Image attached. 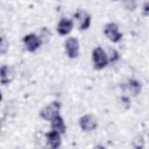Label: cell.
<instances>
[{
	"label": "cell",
	"instance_id": "277c9868",
	"mask_svg": "<svg viewBox=\"0 0 149 149\" xmlns=\"http://www.w3.org/2000/svg\"><path fill=\"white\" fill-rule=\"evenodd\" d=\"M104 33L111 41L114 42L119 41L122 37V34L118 30V26L113 23L106 25L104 29Z\"/></svg>",
	"mask_w": 149,
	"mask_h": 149
},
{
	"label": "cell",
	"instance_id": "7c38bea8",
	"mask_svg": "<svg viewBox=\"0 0 149 149\" xmlns=\"http://www.w3.org/2000/svg\"><path fill=\"white\" fill-rule=\"evenodd\" d=\"M134 144L136 145H139V144H143V139H140V137L136 138V140H134Z\"/></svg>",
	"mask_w": 149,
	"mask_h": 149
},
{
	"label": "cell",
	"instance_id": "8fae6325",
	"mask_svg": "<svg viewBox=\"0 0 149 149\" xmlns=\"http://www.w3.org/2000/svg\"><path fill=\"white\" fill-rule=\"evenodd\" d=\"M90 20H91V17L88 15H86L85 17H84L82 23H81L80 25V29L81 30H86L87 29L90 24Z\"/></svg>",
	"mask_w": 149,
	"mask_h": 149
},
{
	"label": "cell",
	"instance_id": "8992f818",
	"mask_svg": "<svg viewBox=\"0 0 149 149\" xmlns=\"http://www.w3.org/2000/svg\"><path fill=\"white\" fill-rule=\"evenodd\" d=\"M23 41L27 49L30 52L36 51L41 44L40 39L34 34H30L26 36L23 39Z\"/></svg>",
	"mask_w": 149,
	"mask_h": 149
},
{
	"label": "cell",
	"instance_id": "7a4b0ae2",
	"mask_svg": "<svg viewBox=\"0 0 149 149\" xmlns=\"http://www.w3.org/2000/svg\"><path fill=\"white\" fill-rule=\"evenodd\" d=\"M93 60L95 68L102 69L108 64V57L104 49L101 47H97L93 51Z\"/></svg>",
	"mask_w": 149,
	"mask_h": 149
},
{
	"label": "cell",
	"instance_id": "9c48e42d",
	"mask_svg": "<svg viewBox=\"0 0 149 149\" xmlns=\"http://www.w3.org/2000/svg\"><path fill=\"white\" fill-rule=\"evenodd\" d=\"M52 127L53 130L59 133H64L66 131V126L63 119L58 115L52 120Z\"/></svg>",
	"mask_w": 149,
	"mask_h": 149
},
{
	"label": "cell",
	"instance_id": "6da1fadb",
	"mask_svg": "<svg viewBox=\"0 0 149 149\" xmlns=\"http://www.w3.org/2000/svg\"><path fill=\"white\" fill-rule=\"evenodd\" d=\"M61 104L57 101H54L44 107L40 112V116L47 120H52L59 115Z\"/></svg>",
	"mask_w": 149,
	"mask_h": 149
},
{
	"label": "cell",
	"instance_id": "5b68a950",
	"mask_svg": "<svg viewBox=\"0 0 149 149\" xmlns=\"http://www.w3.org/2000/svg\"><path fill=\"white\" fill-rule=\"evenodd\" d=\"M65 48L67 55L70 58H75L79 55V42L74 37L69 38L65 42Z\"/></svg>",
	"mask_w": 149,
	"mask_h": 149
},
{
	"label": "cell",
	"instance_id": "30bf717a",
	"mask_svg": "<svg viewBox=\"0 0 149 149\" xmlns=\"http://www.w3.org/2000/svg\"><path fill=\"white\" fill-rule=\"evenodd\" d=\"M8 68L6 66H3L1 68V81L2 84H6L10 81L8 76Z\"/></svg>",
	"mask_w": 149,
	"mask_h": 149
},
{
	"label": "cell",
	"instance_id": "ba28073f",
	"mask_svg": "<svg viewBox=\"0 0 149 149\" xmlns=\"http://www.w3.org/2000/svg\"><path fill=\"white\" fill-rule=\"evenodd\" d=\"M48 140V144L52 148H56L59 147L61 143V139L59 133L56 131L52 130V132L46 134Z\"/></svg>",
	"mask_w": 149,
	"mask_h": 149
},
{
	"label": "cell",
	"instance_id": "3957f363",
	"mask_svg": "<svg viewBox=\"0 0 149 149\" xmlns=\"http://www.w3.org/2000/svg\"><path fill=\"white\" fill-rule=\"evenodd\" d=\"M80 126L84 131H91L96 129L98 122L96 118L91 114L83 115L80 119Z\"/></svg>",
	"mask_w": 149,
	"mask_h": 149
},
{
	"label": "cell",
	"instance_id": "52a82bcc",
	"mask_svg": "<svg viewBox=\"0 0 149 149\" xmlns=\"http://www.w3.org/2000/svg\"><path fill=\"white\" fill-rule=\"evenodd\" d=\"M73 26V23L71 20L63 18L60 20L58 25L57 31L61 35H66L72 30Z\"/></svg>",
	"mask_w": 149,
	"mask_h": 149
}]
</instances>
